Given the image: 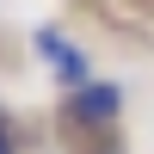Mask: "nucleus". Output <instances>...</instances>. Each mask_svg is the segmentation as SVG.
Wrapping results in <instances>:
<instances>
[{
	"label": "nucleus",
	"instance_id": "obj_1",
	"mask_svg": "<svg viewBox=\"0 0 154 154\" xmlns=\"http://www.w3.org/2000/svg\"><path fill=\"white\" fill-rule=\"evenodd\" d=\"M31 49L49 62V74H56L68 93H80V86H93V80H99V74H93V56H86L68 31H56V25H37V31H31Z\"/></svg>",
	"mask_w": 154,
	"mask_h": 154
},
{
	"label": "nucleus",
	"instance_id": "obj_2",
	"mask_svg": "<svg viewBox=\"0 0 154 154\" xmlns=\"http://www.w3.org/2000/svg\"><path fill=\"white\" fill-rule=\"evenodd\" d=\"M117 117H123V93L111 80L80 86V93L62 105V123H80V130H117Z\"/></svg>",
	"mask_w": 154,
	"mask_h": 154
},
{
	"label": "nucleus",
	"instance_id": "obj_3",
	"mask_svg": "<svg viewBox=\"0 0 154 154\" xmlns=\"http://www.w3.org/2000/svg\"><path fill=\"white\" fill-rule=\"evenodd\" d=\"M0 154H12V123H6V111H0Z\"/></svg>",
	"mask_w": 154,
	"mask_h": 154
}]
</instances>
